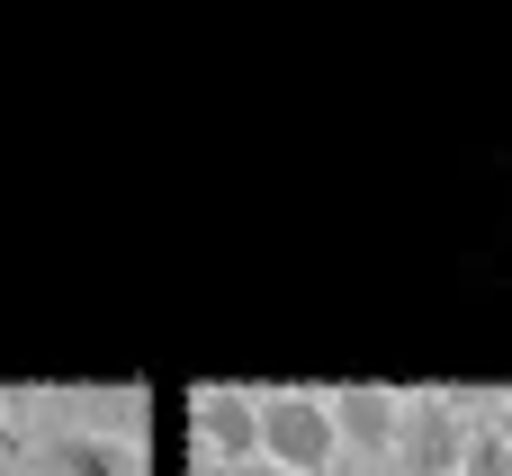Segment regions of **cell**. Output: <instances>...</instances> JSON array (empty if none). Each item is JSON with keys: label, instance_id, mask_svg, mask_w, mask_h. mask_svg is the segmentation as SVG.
<instances>
[{"label": "cell", "instance_id": "7", "mask_svg": "<svg viewBox=\"0 0 512 476\" xmlns=\"http://www.w3.org/2000/svg\"><path fill=\"white\" fill-rule=\"evenodd\" d=\"M0 459H27V441H18V423H9V405H0Z\"/></svg>", "mask_w": 512, "mask_h": 476}, {"label": "cell", "instance_id": "9", "mask_svg": "<svg viewBox=\"0 0 512 476\" xmlns=\"http://www.w3.org/2000/svg\"><path fill=\"white\" fill-rule=\"evenodd\" d=\"M495 432H504V441H512V396H504V405H495Z\"/></svg>", "mask_w": 512, "mask_h": 476}, {"label": "cell", "instance_id": "4", "mask_svg": "<svg viewBox=\"0 0 512 476\" xmlns=\"http://www.w3.org/2000/svg\"><path fill=\"white\" fill-rule=\"evenodd\" d=\"M324 405H333L342 459H360V468H387V459H396V432H405V396H396V387H342V396H324Z\"/></svg>", "mask_w": 512, "mask_h": 476}, {"label": "cell", "instance_id": "6", "mask_svg": "<svg viewBox=\"0 0 512 476\" xmlns=\"http://www.w3.org/2000/svg\"><path fill=\"white\" fill-rule=\"evenodd\" d=\"M459 476H512V441L495 432V423H477V432H468V459H459Z\"/></svg>", "mask_w": 512, "mask_h": 476}, {"label": "cell", "instance_id": "5", "mask_svg": "<svg viewBox=\"0 0 512 476\" xmlns=\"http://www.w3.org/2000/svg\"><path fill=\"white\" fill-rule=\"evenodd\" d=\"M45 459H54V476H153V459H144L126 432H99V423H90V432H63Z\"/></svg>", "mask_w": 512, "mask_h": 476}, {"label": "cell", "instance_id": "2", "mask_svg": "<svg viewBox=\"0 0 512 476\" xmlns=\"http://www.w3.org/2000/svg\"><path fill=\"white\" fill-rule=\"evenodd\" d=\"M468 405L450 396V387H423V396H405V432H396V459L387 476H459L468 459Z\"/></svg>", "mask_w": 512, "mask_h": 476}, {"label": "cell", "instance_id": "1", "mask_svg": "<svg viewBox=\"0 0 512 476\" xmlns=\"http://www.w3.org/2000/svg\"><path fill=\"white\" fill-rule=\"evenodd\" d=\"M261 459L288 476H333L342 468V441H333V405L306 396V387H279L261 396Z\"/></svg>", "mask_w": 512, "mask_h": 476}, {"label": "cell", "instance_id": "8", "mask_svg": "<svg viewBox=\"0 0 512 476\" xmlns=\"http://www.w3.org/2000/svg\"><path fill=\"white\" fill-rule=\"evenodd\" d=\"M216 476H288V468H270V459H252V468H216Z\"/></svg>", "mask_w": 512, "mask_h": 476}, {"label": "cell", "instance_id": "3", "mask_svg": "<svg viewBox=\"0 0 512 476\" xmlns=\"http://www.w3.org/2000/svg\"><path fill=\"white\" fill-rule=\"evenodd\" d=\"M189 432H198V459L216 468H252L261 459V396L252 387H198L189 396Z\"/></svg>", "mask_w": 512, "mask_h": 476}, {"label": "cell", "instance_id": "10", "mask_svg": "<svg viewBox=\"0 0 512 476\" xmlns=\"http://www.w3.org/2000/svg\"><path fill=\"white\" fill-rule=\"evenodd\" d=\"M333 476H387V468H360V459H342V468H333Z\"/></svg>", "mask_w": 512, "mask_h": 476}]
</instances>
